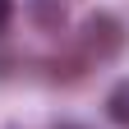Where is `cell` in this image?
I'll list each match as a JSON object with an SVG mask.
<instances>
[{"instance_id":"6da1fadb","label":"cell","mask_w":129,"mask_h":129,"mask_svg":"<svg viewBox=\"0 0 129 129\" xmlns=\"http://www.w3.org/2000/svg\"><path fill=\"white\" fill-rule=\"evenodd\" d=\"M83 46H88V55L111 60V55L124 46V28H120V19H111V14H88V19H83Z\"/></svg>"},{"instance_id":"7a4b0ae2","label":"cell","mask_w":129,"mask_h":129,"mask_svg":"<svg viewBox=\"0 0 129 129\" xmlns=\"http://www.w3.org/2000/svg\"><path fill=\"white\" fill-rule=\"evenodd\" d=\"M106 120L115 129H129V78H120V83L106 92Z\"/></svg>"},{"instance_id":"3957f363","label":"cell","mask_w":129,"mask_h":129,"mask_svg":"<svg viewBox=\"0 0 129 129\" xmlns=\"http://www.w3.org/2000/svg\"><path fill=\"white\" fill-rule=\"evenodd\" d=\"M32 19H37L42 28H60L64 23V5H60V0H32Z\"/></svg>"},{"instance_id":"277c9868","label":"cell","mask_w":129,"mask_h":129,"mask_svg":"<svg viewBox=\"0 0 129 129\" xmlns=\"http://www.w3.org/2000/svg\"><path fill=\"white\" fill-rule=\"evenodd\" d=\"M9 19H14V0H0V28H5Z\"/></svg>"},{"instance_id":"5b68a950","label":"cell","mask_w":129,"mask_h":129,"mask_svg":"<svg viewBox=\"0 0 129 129\" xmlns=\"http://www.w3.org/2000/svg\"><path fill=\"white\" fill-rule=\"evenodd\" d=\"M60 129H78V124H60Z\"/></svg>"}]
</instances>
